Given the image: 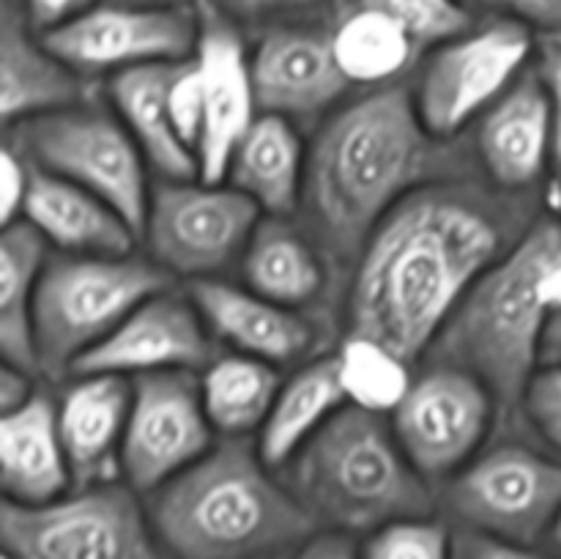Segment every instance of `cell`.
Wrapping results in <instances>:
<instances>
[{"label":"cell","mask_w":561,"mask_h":559,"mask_svg":"<svg viewBox=\"0 0 561 559\" xmlns=\"http://www.w3.org/2000/svg\"><path fill=\"white\" fill-rule=\"evenodd\" d=\"M16 148L49 170L107 201L137 236L146 228L151 186L146 157L118 115L69 107L20 124Z\"/></svg>","instance_id":"7"},{"label":"cell","mask_w":561,"mask_h":559,"mask_svg":"<svg viewBox=\"0 0 561 559\" xmlns=\"http://www.w3.org/2000/svg\"><path fill=\"white\" fill-rule=\"evenodd\" d=\"M3 554L11 559H164L157 532L121 486L82 488L49 504H0Z\"/></svg>","instance_id":"8"},{"label":"cell","mask_w":561,"mask_h":559,"mask_svg":"<svg viewBox=\"0 0 561 559\" xmlns=\"http://www.w3.org/2000/svg\"><path fill=\"white\" fill-rule=\"evenodd\" d=\"M337 360L348 403L387 414L398 409L403 395L409 392V362L373 340L351 334Z\"/></svg>","instance_id":"31"},{"label":"cell","mask_w":561,"mask_h":559,"mask_svg":"<svg viewBox=\"0 0 561 559\" xmlns=\"http://www.w3.org/2000/svg\"><path fill=\"white\" fill-rule=\"evenodd\" d=\"M561 312V223L531 225L466 294L438 334L442 365L480 378L504 406L524 400L542 362L551 318Z\"/></svg>","instance_id":"3"},{"label":"cell","mask_w":561,"mask_h":559,"mask_svg":"<svg viewBox=\"0 0 561 559\" xmlns=\"http://www.w3.org/2000/svg\"><path fill=\"white\" fill-rule=\"evenodd\" d=\"M0 486L5 502L38 507L66 497L71 466L58 425V406L33 395L20 409L0 414Z\"/></svg>","instance_id":"23"},{"label":"cell","mask_w":561,"mask_h":559,"mask_svg":"<svg viewBox=\"0 0 561 559\" xmlns=\"http://www.w3.org/2000/svg\"><path fill=\"white\" fill-rule=\"evenodd\" d=\"M290 559H356L354 543L345 537V532H327V535H312L301 543Z\"/></svg>","instance_id":"41"},{"label":"cell","mask_w":561,"mask_h":559,"mask_svg":"<svg viewBox=\"0 0 561 559\" xmlns=\"http://www.w3.org/2000/svg\"><path fill=\"white\" fill-rule=\"evenodd\" d=\"M348 406L343 376H340V360L321 356L301 367L290 381L279 387L277 400L268 411L261 427V453L268 469L294 460V455L337 414Z\"/></svg>","instance_id":"26"},{"label":"cell","mask_w":561,"mask_h":559,"mask_svg":"<svg viewBox=\"0 0 561 559\" xmlns=\"http://www.w3.org/2000/svg\"><path fill=\"white\" fill-rule=\"evenodd\" d=\"M261 225V208L236 186L162 181L151 190L142 236L168 274L208 280L244 255Z\"/></svg>","instance_id":"10"},{"label":"cell","mask_w":561,"mask_h":559,"mask_svg":"<svg viewBox=\"0 0 561 559\" xmlns=\"http://www.w3.org/2000/svg\"><path fill=\"white\" fill-rule=\"evenodd\" d=\"M337 5L329 36L337 66L351 85L387 88L425 55L387 11L354 0H337Z\"/></svg>","instance_id":"27"},{"label":"cell","mask_w":561,"mask_h":559,"mask_svg":"<svg viewBox=\"0 0 561 559\" xmlns=\"http://www.w3.org/2000/svg\"><path fill=\"white\" fill-rule=\"evenodd\" d=\"M20 219L66 255H129L137 239V230L107 201L36 164Z\"/></svg>","instance_id":"22"},{"label":"cell","mask_w":561,"mask_h":559,"mask_svg":"<svg viewBox=\"0 0 561 559\" xmlns=\"http://www.w3.org/2000/svg\"><path fill=\"white\" fill-rule=\"evenodd\" d=\"M170 113H173V124L175 129H179L181 140H184L192 151H197V140H201L203 126V96L195 58L181 60L179 71H175L173 88H170Z\"/></svg>","instance_id":"36"},{"label":"cell","mask_w":561,"mask_h":559,"mask_svg":"<svg viewBox=\"0 0 561 559\" xmlns=\"http://www.w3.org/2000/svg\"><path fill=\"white\" fill-rule=\"evenodd\" d=\"M471 16L507 20L540 31L546 36H561V0H458Z\"/></svg>","instance_id":"34"},{"label":"cell","mask_w":561,"mask_h":559,"mask_svg":"<svg viewBox=\"0 0 561 559\" xmlns=\"http://www.w3.org/2000/svg\"><path fill=\"white\" fill-rule=\"evenodd\" d=\"M542 362L546 365H559L561 362V312H557L548 323L546 343H542Z\"/></svg>","instance_id":"43"},{"label":"cell","mask_w":561,"mask_h":559,"mask_svg":"<svg viewBox=\"0 0 561 559\" xmlns=\"http://www.w3.org/2000/svg\"><path fill=\"white\" fill-rule=\"evenodd\" d=\"M201 14L192 5H131L99 0L75 20L42 33V42L77 75H118L195 55Z\"/></svg>","instance_id":"11"},{"label":"cell","mask_w":561,"mask_h":559,"mask_svg":"<svg viewBox=\"0 0 561 559\" xmlns=\"http://www.w3.org/2000/svg\"><path fill=\"white\" fill-rule=\"evenodd\" d=\"M211 360V340L190 294L164 288L129 312L102 343L75 365V376H146L195 370Z\"/></svg>","instance_id":"15"},{"label":"cell","mask_w":561,"mask_h":559,"mask_svg":"<svg viewBox=\"0 0 561 559\" xmlns=\"http://www.w3.org/2000/svg\"><path fill=\"white\" fill-rule=\"evenodd\" d=\"M307 157L288 118L257 115L228 164L230 186L244 192L266 217H288L301 206Z\"/></svg>","instance_id":"25"},{"label":"cell","mask_w":561,"mask_h":559,"mask_svg":"<svg viewBox=\"0 0 561 559\" xmlns=\"http://www.w3.org/2000/svg\"><path fill=\"white\" fill-rule=\"evenodd\" d=\"M206 9L219 14L222 20L239 25H255L266 31L279 25H294L301 16L321 9L327 0H201Z\"/></svg>","instance_id":"33"},{"label":"cell","mask_w":561,"mask_h":559,"mask_svg":"<svg viewBox=\"0 0 561 559\" xmlns=\"http://www.w3.org/2000/svg\"><path fill=\"white\" fill-rule=\"evenodd\" d=\"M27 376L31 373L22 370V367L3 362V367H0V414H9V411L20 409L22 403H27L36 395Z\"/></svg>","instance_id":"42"},{"label":"cell","mask_w":561,"mask_h":559,"mask_svg":"<svg viewBox=\"0 0 561 559\" xmlns=\"http://www.w3.org/2000/svg\"><path fill=\"white\" fill-rule=\"evenodd\" d=\"M493 400L469 370L438 365L411 381L392 411V431L425 480L455 477L485 442Z\"/></svg>","instance_id":"14"},{"label":"cell","mask_w":561,"mask_h":559,"mask_svg":"<svg viewBox=\"0 0 561 559\" xmlns=\"http://www.w3.org/2000/svg\"><path fill=\"white\" fill-rule=\"evenodd\" d=\"M553 540H557V546L561 548V513H559V518L553 521Z\"/></svg>","instance_id":"45"},{"label":"cell","mask_w":561,"mask_h":559,"mask_svg":"<svg viewBox=\"0 0 561 559\" xmlns=\"http://www.w3.org/2000/svg\"><path fill=\"white\" fill-rule=\"evenodd\" d=\"M433 140L405 88H376L340 110L307 153L301 208L316 241L334 258H354L381 219L420 190Z\"/></svg>","instance_id":"2"},{"label":"cell","mask_w":561,"mask_h":559,"mask_svg":"<svg viewBox=\"0 0 561 559\" xmlns=\"http://www.w3.org/2000/svg\"><path fill=\"white\" fill-rule=\"evenodd\" d=\"M115 3H131V5H192V0H115Z\"/></svg>","instance_id":"44"},{"label":"cell","mask_w":561,"mask_h":559,"mask_svg":"<svg viewBox=\"0 0 561 559\" xmlns=\"http://www.w3.org/2000/svg\"><path fill=\"white\" fill-rule=\"evenodd\" d=\"M151 526L179 559H255L310 540L316 518L247 438H230L153 491Z\"/></svg>","instance_id":"4"},{"label":"cell","mask_w":561,"mask_h":559,"mask_svg":"<svg viewBox=\"0 0 561 559\" xmlns=\"http://www.w3.org/2000/svg\"><path fill=\"white\" fill-rule=\"evenodd\" d=\"M447 504L471 532L529 546L561 513V464L526 447H496L453 477Z\"/></svg>","instance_id":"12"},{"label":"cell","mask_w":561,"mask_h":559,"mask_svg":"<svg viewBox=\"0 0 561 559\" xmlns=\"http://www.w3.org/2000/svg\"><path fill=\"white\" fill-rule=\"evenodd\" d=\"M31 159L16 146H5L0 157V223L11 225L22 217L27 186H31Z\"/></svg>","instance_id":"37"},{"label":"cell","mask_w":561,"mask_h":559,"mask_svg":"<svg viewBox=\"0 0 561 559\" xmlns=\"http://www.w3.org/2000/svg\"><path fill=\"white\" fill-rule=\"evenodd\" d=\"M257 110L279 118H312L351 88L337 66L329 31L279 25L250 55Z\"/></svg>","instance_id":"17"},{"label":"cell","mask_w":561,"mask_h":559,"mask_svg":"<svg viewBox=\"0 0 561 559\" xmlns=\"http://www.w3.org/2000/svg\"><path fill=\"white\" fill-rule=\"evenodd\" d=\"M502 255V228L480 197L420 186L362 247L348 296L351 334L411 365L436 345L466 294Z\"/></svg>","instance_id":"1"},{"label":"cell","mask_w":561,"mask_h":559,"mask_svg":"<svg viewBox=\"0 0 561 559\" xmlns=\"http://www.w3.org/2000/svg\"><path fill=\"white\" fill-rule=\"evenodd\" d=\"M524 409L540 436L561 453V362L535 373L524 395Z\"/></svg>","instance_id":"35"},{"label":"cell","mask_w":561,"mask_h":559,"mask_svg":"<svg viewBox=\"0 0 561 559\" xmlns=\"http://www.w3.org/2000/svg\"><path fill=\"white\" fill-rule=\"evenodd\" d=\"M179 66L181 60L137 66L113 75L107 85L115 113L140 146L148 168L157 170L162 181L201 179L195 151L181 140L170 113V88Z\"/></svg>","instance_id":"24"},{"label":"cell","mask_w":561,"mask_h":559,"mask_svg":"<svg viewBox=\"0 0 561 559\" xmlns=\"http://www.w3.org/2000/svg\"><path fill=\"white\" fill-rule=\"evenodd\" d=\"M531 44L529 27L507 20H488L438 44L414 91L416 115L427 135L444 140L488 113L526 71Z\"/></svg>","instance_id":"9"},{"label":"cell","mask_w":561,"mask_h":559,"mask_svg":"<svg viewBox=\"0 0 561 559\" xmlns=\"http://www.w3.org/2000/svg\"><path fill=\"white\" fill-rule=\"evenodd\" d=\"M211 422L203 409L201 378L192 370L146 373L131 381L121 469L131 491H159L164 482L211 453Z\"/></svg>","instance_id":"13"},{"label":"cell","mask_w":561,"mask_h":559,"mask_svg":"<svg viewBox=\"0 0 561 559\" xmlns=\"http://www.w3.org/2000/svg\"><path fill=\"white\" fill-rule=\"evenodd\" d=\"M274 365L255 356H222L201 378L203 409L214 431L228 438H244L261 431L279 392Z\"/></svg>","instance_id":"30"},{"label":"cell","mask_w":561,"mask_h":559,"mask_svg":"<svg viewBox=\"0 0 561 559\" xmlns=\"http://www.w3.org/2000/svg\"><path fill=\"white\" fill-rule=\"evenodd\" d=\"M362 559H455L447 526L425 518H400L381 526L365 543Z\"/></svg>","instance_id":"32"},{"label":"cell","mask_w":561,"mask_h":559,"mask_svg":"<svg viewBox=\"0 0 561 559\" xmlns=\"http://www.w3.org/2000/svg\"><path fill=\"white\" fill-rule=\"evenodd\" d=\"M455 559H542L520 543L499 540L482 532H466L455 546Z\"/></svg>","instance_id":"40"},{"label":"cell","mask_w":561,"mask_h":559,"mask_svg":"<svg viewBox=\"0 0 561 559\" xmlns=\"http://www.w3.org/2000/svg\"><path fill=\"white\" fill-rule=\"evenodd\" d=\"M542 77L553 93V181H557V195L561 201V36H546L542 44Z\"/></svg>","instance_id":"38"},{"label":"cell","mask_w":561,"mask_h":559,"mask_svg":"<svg viewBox=\"0 0 561 559\" xmlns=\"http://www.w3.org/2000/svg\"><path fill=\"white\" fill-rule=\"evenodd\" d=\"M477 151L502 190H526L546 173L553 153V93L540 69H526L488 110Z\"/></svg>","instance_id":"18"},{"label":"cell","mask_w":561,"mask_h":559,"mask_svg":"<svg viewBox=\"0 0 561 559\" xmlns=\"http://www.w3.org/2000/svg\"><path fill=\"white\" fill-rule=\"evenodd\" d=\"M170 288V274L129 255L49 258L33 301L36 367L58 378L96 349L135 307Z\"/></svg>","instance_id":"6"},{"label":"cell","mask_w":561,"mask_h":559,"mask_svg":"<svg viewBox=\"0 0 561 559\" xmlns=\"http://www.w3.org/2000/svg\"><path fill=\"white\" fill-rule=\"evenodd\" d=\"M192 58L201 77L203 96V126L195 151L197 168L201 181L222 184V179H228L236 146L257 118L250 55L239 27L201 3V38Z\"/></svg>","instance_id":"16"},{"label":"cell","mask_w":561,"mask_h":559,"mask_svg":"<svg viewBox=\"0 0 561 559\" xmlns=\"http://www.w3.org/2000/svg\"><path fill=\"white\" fill-rule=\"evenodd\" d=\"M241 272L247 288L290 310L312 301L323 288L316 247L285 217L261 219L241 255Z\"/></svg>","instance_id":"29"},{"label":"cell","mask_w":561,"mask_h":559,"mask_svg":"<svg viewBox=\"0 0 561 559\" xmlns=\"http://www.w3.org/2000/svg\"><path fill=\"white\" fill-rule=\"evenodd\" d=\"M290 491L340 532L381 529L431 515L427 480L400 447L387 414L343 406L290 460Z\"/></svg>","instance_id":"5"},{"label":"cell","mask_w":561,"mask_h":559,"mask_svg":"<svg viewBox=\"0 0 561 559\" xmlns=\"http://www.w3.org/2000/svg\"><path fill=\"white\" fill-rule=\"evenodd\" d=\"M190 296L208 332L233 345L239 354L285 365L310 349V323L296 310L263 299L255 290L208 277L192 280Z\"/></svg>","instance_id":"20"},{"label":"cell","mask_w":561,"mask_h":559,"mask_svg":"<svg viewBox=\"0 0 561 559\" xmlns=\"http://www.w3.org/2000/svg\"><path fill=\"white\" fill-rule=\"evenodd\" d=\"M85 93L82 75L58 58L14 0L0 11V113L5 126L77 107Z\"/></svg>","instance_id":"19"},{"label":"cell","mask_w":561,"mask_h":559,"mask_svg":"<svg viewBox=\"0 0 561 559\" xmlns=\"http://www.w3.org/2000/svg\"><path fill=\"white\" fill-rule=\"evenodd\" d=\"M99 0H20L27 22H31V27L38 36L64 25V22L75 20V16H80L82 11H88Z\"/></svg>","instance_id":"39"},{"label":"cell","mask_w":561,"mask_h":559,"mask_svg":"<svg viewBox=\"0 0 561 559\" xmlns=\"http://www.w3.org/2000/svg\"><path fill=\"white\" fill-rule=\"evenodd\" d=\"M49 241L25 219L3 225L0 236V351L3 362L33 373V301L49 263Z\"/></svg>","instance_id":"28"},{"label":"cell","mask_w":561,"mask_h":559,"mask_svg":"<svg viewBox=\"0 0 561 559\" xmlns=\"http://www.w3.org/2000/svg\"><path fill=\"white\" fill-rule=\"evenodd\" d=\"M131 409V381L126 376L93 373L80 376L58 406L71 477L80 488L104 486L121 464L126 422Z\"/></svg>","instance_id":"21"}]
</instances>
